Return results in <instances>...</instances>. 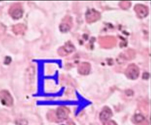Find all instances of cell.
Listing matches in <instances>:
<instances>
[{
	"mask_svg": "<svg viewBox=\"0 0 151 125\" xmlns=\"http://www.w3.org/2000/svg\"><path fill=\"white\" fill-rule=\"evenodd\" d=\"M72 21L70 18L66 17L61 24L60 28L61 31L63 32H66L69 30L72 26Z\"/></svg>",
	"mask_w": 151,
	"mask_h": 125,
	"instance_id": "6",
	"label": "cell"
},
{
	"mask_svg": "<svg viewBox=\"0 0 151 125\" xmlns=\"http://www.w3.org/2000/svg\"><path fill=\"white\" fill-rule=\"evenodd\" d=\"M11 61V58L7 56L5 58L4 63L5 64L8 65L10 63Z\"/></svg>",
	"mask_w": 151,
	"mask_h": 125,
	"instance_id": "13",
	"label": "cell"
},
{
	"mask_svg": "<svg viewBox=\"0 0 151 125\" xmlns=\"http://www.w3.org/2000/svg\"><path fill=\"white\" fill-rule=\"evenodd\" d=\"M0 100L2 104L7 106H10L13 103V100L10 93L3 90L0 92Z\"/></svg>",
	"mask_w": 151,
	"mask_h": 125,
	"instance_id": "1",
	"label": "cell"
},
{
	"mask_svg": "<svg viewBox=\"0 0 151 125\" xmlns=\"http://www.w3.org/2000/svg\"><path fill=\"white\" fill-rule=\"evenodd\" d=\"M104 125H117V124L114 122L110 121L108 123H105Z\"/></svg>",
	"mask_w": 151,
	"mask_h": 125,
	"instance_id": "14",
	"label": "cell"
},
{
	"mask_svg": "<svg viewBox=\"0 0 151 125\" xmlns=\"http://www.w3.org/2000/svg\"><path fill=\"white\" fill-rule=\"evenodd\" d=\"M135 122L137 123H140L143 122L145 120V118L143 115L138 114L135 115L134 118Z\"/></svg>",
	"mask_w": 151,
	"mask_h": 125,
	"instance_id": "12",
	"label": "cell"
},
{
	"mask_svg": "<svg viewBox=\"0 0 151 125\" xmlns=\"http://www.w3.org/2000/svg\"><path fill=\"white\" fill-rule=\"evenodd\" d=\"M69 113V111L66 107H60L57 109L56 112L57 119L61 122L66 120L68 118Z\"/></svg>",
	"mask_w": 151,
	"mask_h": 125,
	"instance_id": "4",
	"label": "cell"
},
{
	"mask_svg": "<svg viewBox=\"0 0 151 125\" xmlns=\"http://www.w3.org/2000/svg\"><path fill=\"white\" fill-rule=\"evenodd\" d=\"M26 28L22 24H19L15 25L13 28V32L16 34H22L24 32Z\"/></svg>",
	"mask_w": 151,
	"mask_h": 125,
	"instance_id": "10",
	"label": "cell"
},
{
	"mask_svg": "<svg viewBox=\"0 0 151 125\" xmlns=\"http://www.w3.org/2000/svg\"><path fill=\"white\" fill-rule=\"evenodd\" d=\"M74 50V47L72 45L68 43L59 49V54L61 56H66L73 52Z\"/></svg>",
	"mask_w": 151,
	"mask_h": 125,
	"instance_id": "5",
	"label": "cell"
},
{
	"mask_svg": "<svg viewBox=\"0 0 151 125\" xmlns=\"http://www.w3.org/2000/svg\"><path fill=\"white\" fill-rule=\"evenodd\" d=\"M9 13L13 18H20L22 17L23 14L21 6L18 4L13 5L9 9Z\"/></svg>",
	"mask_w": 151,
	"mask_h": 125,
	"instance_id": "2",
	"label": "cell"
},
{
	"mask_svg": "<svg viewBox=\"0 0 151 125\" xmlns=\"http://www.w3.org/2000/svg\"><path fill=\"white\" fill-rule=\"evenodd\" d=\"M61 125H74V124L73 123H68L67 124H63Z\"/></svg>",
	"mask_w": 151,
	"mask_h": 125,
	"instance_id": "15",
	"label": "cell"
},
{
	"mask_svg": "<svg viewBox=\"0 0 151 125\" xmlns=\"http://www.w3.org/2000/svg\"><path fill=\"white\" fill-rule=\"evenodd\" d=\"M98 14L94 11H90L89 12L86 16V19L88 22H90L96 20L95 17L97 18H98Z\"/></svg>",
	"mask_w": 151,
	"mask_h": 125,
	"instance_id": "11",
	"label": "cell"
},
{
	"mask_svg": "<svg viewBox=\"0 0 151 125\" xmlns=\"http://www.w3.org/2000/svg\"><path fill=\"white\" fill-rule=\"evenodd\" d=\"M90 66L87 63H83L78 67V71L79 73L82 75H86L90 71Z\"/></svg>",
	"mask_w": 151,
	"mask_h": 125,
	"instance_id": "8",
	"label": "cell"
},
{
	"mask_svg": "<svg viewBox=\"0 0 151 125\" xmlns=\"http://www.w3.org/2000/svg\"><path fill=\"white\" fill-rule=\"evenodd\" d=\"M135 10L137 14L140 17H144L148 14L147 8L145 6L138 5L135 7Z\"/></svg>",
	"mask_w": 151,
	"mask_h": 125,
	"instance_id": "7",
	"label": "cell"
},
{
	"mask_svg": "<svg viewBox=\"0 0 151 125\" xmlns=\"http://www.w3.org/2000/svg\"><path fill=\"white\" fill-rule=\"evenodd\" d=\"M139 74L138 67L134 65L129 66L126 71V75L127 77L130 79H135L137 78Z\"/></svg>",
	"mask_w": 151,
	"mask_h": 125,
	"instance_id": "3",
	"label": "cell"
},
{
	"mask_svg": "<svg viewBox=\"0 0 151 125\" xmlns=\"http://www.w3.org/2000/svg\"><path fill=\"white\" fill-rule=\"evenodd\" d=\"M112 113L109 110H104L100 114V118L102 121H107L111 117Z\"/></svg>",
	"mask_w": 151,
	"mask_h": 125,
	"instance_id": "9",
	"label": "cell"
}]
</instances>
